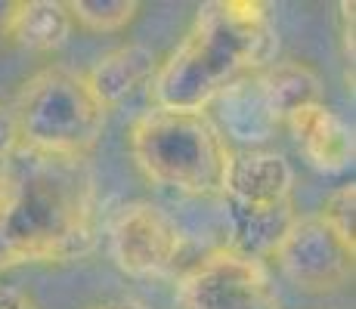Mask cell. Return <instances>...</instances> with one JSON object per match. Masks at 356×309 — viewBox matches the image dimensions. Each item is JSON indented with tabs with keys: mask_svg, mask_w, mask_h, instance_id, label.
I'll return each mask as SVG.
<instances>
[{
	"mask_svg": "<svg viewBox=\"0 0 356 309\" xmlns=\"http://www.w3.org/2000/svg\"><path fill=\"white\" fill-rule=\"evenodd\" d=\"M97 242V185L84 158L19 146L0 170V272L68 263L87 257Z\"/></svg>",
	"mask_w": 356,
	"mask_h": 309,
	"instance_id": "6da1fadb",
	"label": "cell"
},
{
	"mask_svg": "<svg viewBox=\"0 0 356 309\" xmlns=\"http://www.w3.org/2000/svg\"><path fill=\"white\" fill-rule=\"evenodd\" d=\"M276 50L279 34L266 3L211 0L198 10L180 47L155 72V106L204 112L227 87L273 65Z\"/></svg>",
	"mask_w": 356,
	"mask_h": 309,
	"instance_id": "7a4b0ae2",
	"label": "cell"
},
{
	"mask_svg": "<svg viewBox=\"0 0 356 309\" xmlns=\"http://www.w3.org/2000/svg\"><path fill=\"white\" fill-rule=\"evenodd\" d=\"M236 149L208 112L149 108L130 127V155L149 183L195 198H220Z\"/></svg>",
	"mask_w": 356,
	"mask_h": 309,
	"instance_id": "3957f363",
	"label": "cell"
},
{
	"mask_svg": "<svg viewBox=\"0 0 356 309\" xmlns=\"http://www.w3.org/2000/svg\"><path fill=\"white\" fill-rule=\"evenodd\" d=\"M10 115L19 146L53 158H87L106 130V108L87 78L63 65L31 74Z\"/></svg>",
	"mask_w": 356,
	"mask_h": 309,
	"instance_id": "277c9868",
	"label": "cell"
},
{
	"mask_svg": "<svg viewBox=\"0 0 356 309\" xmlns=\"http://www.w3.org/2000/svg\"><path fill=\"white\" fill-rule=\"evenodd\" d=\"M294 170L285 155L270 149H242L232 152L229 174L220 192L227 247L264 260L276 251L285 229L291 226Z\"/></svg>",
	"mask_w": 356,
	"mask_h": 309,
	"instance_id": "5b68a950",
	"label": "cell"
},
{
	"mask_svg": "<svg viewBox=\"0 0 356 309\" xmlns=\"http://www.w3.org/2000/svg\"><path fill=\"white\" fill-rule=\"evenodd\" d=\"M180 309H282L276 281L264 260L217 247L177 281Z\"/></svg>",
	"mask_w": 356,
	"mask_h": 309,
	"instance_id": "8992f818",
	"label": "cell"
},
{
	"mask_svg": "<svg viewBox=\"0 0 356 309\" xmlns=\"http://www.w3.org/2000/svg\"><path fill=\"white\" fill-rule=\"evenodd\" d=\"M108 257L130 278H161L183 253V229L152 201L124 204L108 219Z\"/></svg>",
	"mask_w": 356,
	"mask_h": 309,
	"instance_id": "52a82bcc",
	"label": "cell"
},
{
	"mask_svg": "<svg viewBox=\"0 0 356 309\" xmlns=\"http://www.w3.org/2000/svg\"><path fill=\"white\" fill-rule=\"evenodd\" d=\"M273 257L300 291L332 294L353 278L356 247L347 244L319 214H310L291 219Z\"/></svg>",
	"mask_w": 356,
	"mask_h": 309,
	"instance_id": "ba28073f",
	"label": "cell"
},
{
	"mask_svg": "<svg viewBox=\"0 0 356 309\" xmlns=\"http://www.w3.org/2000/svg\"><path fill=\"white\" fill-rule=\"evenodd\" d=\"M285 124H289L304 161L313 170H319V174H344V170H350L356 155L353 130L325 102L298 108L294 115H289Z\"/></svg>",
	"mask_w": 356,
	"mask_h": 309,
	"instance_id": "9c48e42d",
	"label": "cell"
},
{
	"mask_svg": "<svg viewBox=\"0 0 356 309\" xmlns=\"http://www.w3.org/2000/svg\"><path fill=\"white\" fill-rule=\"evenodd\" d=\"M217 106V118H220V133L227 136V142L242 149H260L264 142H270L279 130L276 112L270 108L264 90H260L257 74L238 81V84L227 87L220 96L214 99Z\"/></svg>",
	"mask_w": 356,
	"mask_h": 309,
	"instance_id": "30bf717a",
	"label": "cell"
},
{
	"mask_svg": "<svg viewBox=\"0 0 356 309\" xmlns=\"http://www.w3.org/2000/svg\"><path fill=\"white\" fill-rule=\"evenodd\" d=\"M155 72H159L155 53L143 44H127V47H118V50L106 53L84 78H87V87L93 90V96H97L102 102V108L108 112V108L134 99L140 90L152 87Z\"/></svg>",
	"mask_w": 356,
	"mask_h": 309,
	"instance_id": "8fae6325",
	"label": "cell"
},
{
	"mask_svg": "<svg viewBox=\"0 0 356 309\" xmlns=\"http://www.w3.org/2000/svg\"><path fill=\"white\" fill-rule=\"evenodd\" d=\"M72 16L63 0H22L13 3V16L3 34L31 53H53L72 37Z\"/></svg>",
	"mask_w": 356,
	"mask_h": 309,
	"instance_id": "7c38bea8",
	"label": "cell"
},
{
	"mask_svg": "<svg viewBox=\"0 0 356 309\" xmlns=\"http://www.w3.org/2000/svg\"><path fill=\"white\" fill-rule=\"evenodd\" d=\"M257 81H260V90H264L266 102H270V108L276 112V118L282 124L298 108L323 102V81H319V74L298 59L273 62V65H266L257 74Z\"/></svg>",
	"mask_w": 356,
	"mask_h": 309,
	"instance_id": "4fadbf2b",
	"label": "cell"
},
{
	"mask_svg": "<svg viewBox=\"0 0 356 309\" xmlns=\"http://www.w3.org/2000/svg\"><path fill=\"white\" fill-rule=\"evenodd\" d=\"M140 3L136 0H72L68 16L81 28L93 34H115L134 22Z\"/></svg>",
	"mask_w": 356,
	"mask_h": 309,
	"instance_id": "5bb4252c",
	"label": "cell"
},
{
	"mask_svg": "<svg viewBox=\"0 0 356 309\" xmlns=\"http://www.w3.org/2000/svg\"><path fill=\"white\" fill-rule=\"evenodd\" d=\"M319 217H323L347 244L356 247V185L350 183V185L334 189L332 195H328V201L323 204V210H319Z\"/></svg>",
	"mask_w": 356,
	"mask_h": 309,
	"instance_id": "9a60e30c",
	"label": "cell"
},
{
	"mask_svg": "<svg viewBox=\"0 0 356 309\" xmlns=\"http://www.w3.org/2000/svg\"><path fill=\"white\" fill-rule=\"evenodd\" d=\"M19 149V136H16V124H13L10 108L0 106V170L6 167V161L13 158V152Z\"/></svg>",
	"mask_w": 356,
	"mask_h": 309,
	"instance_id": "2e32d148",
	"label": "cell"
},
{
	"mask_svg": "<svg viewBox=\"0 0 356 309\" xmlns=\"http://www.w3.org/2000/svg\"><path fill=\"white\" fill-rule=\"evenodd\" d=\"M0 309H40V306L34 303V297L25 294L22 287L0 281Z\"/></svg>",
	"mask_w": 356,
	"mask_h": 309,
	"instance_id": "e0dca14e",
	"label": "cell"
},
{
	"mask_svg": "<svg viewBox=\"0 0 356 309\" xmlns=\"http://www.w3.org/2000/svg\"><path fill=\"white\" fill-rule=\"evenodd\" d=\"M10 16H13V3H10V0H0V31L6 28V22H10Z\"/></svg>",
	"mask_w": 356,
	"mask_h": 309,
	"instance_id": "ac0fdd59",
	"label": "cell"
},
{
	"mask_svg": "<svg viewBox=\"0 0 356 309\" xmlns=\"http://www.w3.org/2000/svg\"><path fill=\"white\" fill-rule=\"evenodd\" d=\"M93 309H146V306L130 303V300H118V303H102V306H93Z\"/></svg>",
	"mask_w": 356,
	"mask_h": 309,
	"instance_id": "d6986e66",
	"label": "cell"
}]
</instances>
